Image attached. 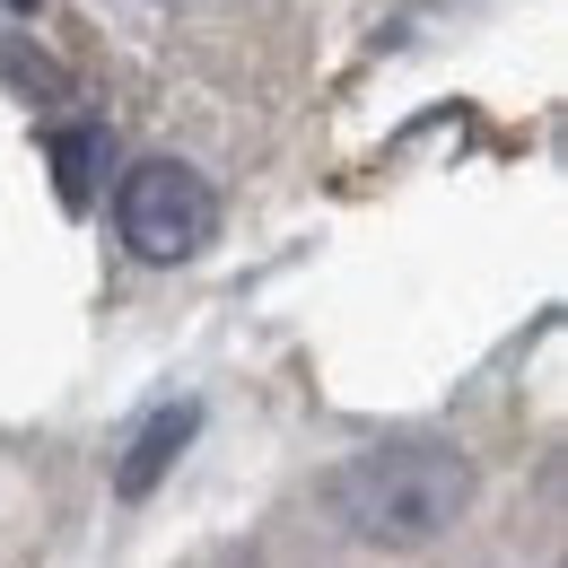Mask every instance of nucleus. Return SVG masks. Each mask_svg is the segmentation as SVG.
<instances>
[{"label": "nucleus", "mask_w": 568, "mask_h": 568, "mask_svg": "<svg viewBox=\"0 0 568 568\" xmlns=\"http://www.w3.org/2000/svg\"><path fill=\"white\" fill-rule=\"evenodd\" d=\"M0 9H18V18H36V9H44V0H0Z\"/></svg>", "instance_id": "obj_5"}, {"label": "nucleus", "mask_w": 568, "mask_h": 568, "mask_svg": "<svg viewBox=\"0 0 568 568\" xmlns=\"http://www.w3.org/2000/svg\"><path fill=\"white\" fill-rule=\"evenodd\" d=\"M114 227L141 263H184L219 236V193L211 175H193L184 158H141L114 184Z\"/></svg>", "instance_id": "obj_2"}, {"label": "nucleus", "mask_w": 568, "mask_h": 568, "mask_svg": "<svg viewBox=\"0 0 568 568\" xmlns=\"http://www.w3.org/2000/svg\"><path fill=\"white\" fill-rule=\"evenodd\" d=\"M193 428H202V403H166V412H149L141 437L123 446V464H114V490L123 498H149L158 481H166V464L193 446Z\"/></svg>", "instance_id": "obj_3"}, {"label": "nucleus", "mask_w": 568, "mask_h": 568, "mask_svg": "<svg viewBox=\"0 0 568 568\" xmlns=\"http://www.w3.org/2000/svg\"><path fill=\"white\" fill-rule=\"evenodd\" d=\"M53 184H62V202L71 211H88L97 202V175H105V132L97 123H71V132H53Z\"/></svg>", "instance_id": "obj_4"}, {"label": "nucleus", "mask_w": 568, "mask_h": 568, "mask_svg": "<svg viewBox=\"0 0 568 568\" xmlns=\"http://www.w3.org/2000/svg\"><path fill=\"white\" fill-rule=\"evenodd\" d=\"M464 507H473V464L446 437H385L333 473V516L358 542H385V551L437 542Z\"/></svg>", "instance_id": "obj_1"}]
</instances>
